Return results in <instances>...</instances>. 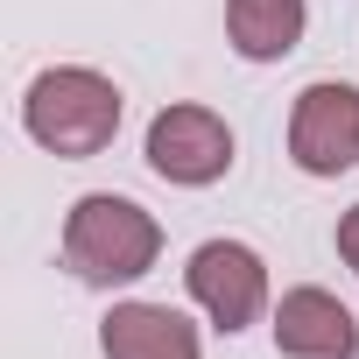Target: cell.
Segmentation results:
<instances>
[{"instance_id": "8992f818", "label": "cell", "mask_w": 359, "mask_h": 359, "mask_svg": "<svg viewBox=\"0 0 359 359\" xmlns=\"http://www.w3.org/2000/svg\"><path fill=\"white\" fill-rule=\"evenodd\" d=\"M275 345L289 359H352L359 352V324L338 296L324 289H289L275 310Z\"/></svg>"}, {"instance_id": "52a82bcc", "label": "cell", "mask_w": 359, "mask_h": 359, "mask_svg": "<svg viewBox=\"0 0 359 359\" xmlns=\"http://www.w3.org/2000/svg\"><path fill=\"white\" fill-rule=\"evenodd\" d=\"M99 345L106 359H198V324L169 303H113Z\"/></svg>"}, {"instance_id": "ba28073f", "label": "cell", "mask_w": 359, "mask_h": 359, "mask_svg": "<svg viewBox=\"0 0 359 359\" xmlns=\"http://www.w3.org/2000/svg\"><path fill=\"white\" fill-rule=\"evenodd\" d=\"M303 22L310 8L303 0H226V36L247 64H275L303 43Z\"/></svg>"}, {"instance_id": "3957f363", "label": "cell", "mask_w": 359, "mask_h": 359, "mask_svg": "<svg viewBox=\"0 0 359 359\" xmlns=\"http://www.w3.org/2000/svg\"><path fill=\"white\" fill-rule=\"evenodd\" d=\"M148 169L162 184H219L233 169V127L212 113V106H162L148 120Z\"/></svg>"}, {"instance_id": "277c9868", "label": "cell", "mask_w": 359, "mask_h": 359, "mask_svg": "<svg viewBox=\"0 0 359 359\" xmlns=\"http://www.w3.org/2000/svg\"><path fill=\"white\" fill-rule=\"evenodd\" d=\"M289 155L310 176L352 169L359 162V85H338V78L303 85L296 92V113H289Z\"/></svg>"}, {"instance_id": "6da1fadb", "label": "cell", "mask_w": 359, "mask_h": 359, "mask_svg": "<svg viewBox=\"0 0 359 359\" xmlns=\"http://www.w3.org/2000/svg\"><path fill=\"white\" fill-rule=\"evenodd\" d=\"M162 254V226L134 205V198H113V191H92L71 205L64 219V261L78 282L92 289H120V282H141Z\"/></svg>"}, {"instance_id": "9c48e42d", "label": "cell", "mask_w": 359, "mask_h": 359, "mask_svg": "<svg viewBox=\"0 0 359 359\" xmlns=\"http://www.w3.org/2000/svg\"><path fill=\"white\" fill-rule=\"evenodd\" d=\"M338 254H345V268L359 275V205H352V212L338 219Z\"/></svg>"}, {"instance_id": "5b68a950", "label": "cell", "mask_w": 359, "mask_h": 359, "mask_svg": "<svg viewBox=\"0 0 359 359\" xmlns=\"http://www.w3.org/2000/svg\"><path fill=\"white\" fill-rule=\"evenodd\" d=\"M184 282H191V296L205 303V317H212L219 331H247V324L261 317V303H268V268H261V254L240 247V240H205V247L191 254Z\"/></svg>"}, {"instance_id": "7a4b0ae2", "label": "cell", "mask_w": 359, "mask_h": 359, "mask_svg": "<svg viewBox=\"0 0 359 359\" xmlns=\"http://www.w3.org/2000/svg\"><path fill=\"white\" fill-rule=\"evenodd\" d=\"M22 120H29V134L50 155L85 162V155L113 148V134H120V85L99 78V71H85V64H57V71H43L29 85Z\"/></svg>"}]
</instances>
